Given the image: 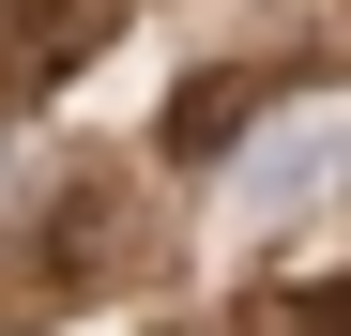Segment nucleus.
<instances>
[{"label":"nucleus","instance_id":"nucleus-1","mask_svg":"<svg viewBox=\"0 0 351 336\" xmlns=\"http://www.w3.org/2000/svg\"><path fill=\"white\" fill-rule=\"evenodd\" d=\"M245 199H260V230H290V214H351V123H306V138H275L260 168H245Z\"/></svg>","mask_w":351,"mask_h":336},{"label":"nucleus","instance_id":"nucleus-2","mask_svg":"<svg viewBox=\"0 0 351 336\" xmlns=\"http://www.w3.org/2000/svg\"><path fill=\"white\" fill-rule=\"evenodd\" d=\"M107 46V0H0V92H46Z\"/></svg>","mask_w":351,"mask_h":336},{"label":"nucleus","instance_id":"nucleus-3","mask_svg":"<svg viewBox=\"0 0 351 336\" xmlns=\"http://www.w3.org/2000/svg\"><path fill=\"white\" fill-rule=\"evenodd\" d=\"M245 107H260V77H199V92H168V153H229V138H245Z\"/></svg>","mask_w":351,"mask_h":336}]
</instances>
